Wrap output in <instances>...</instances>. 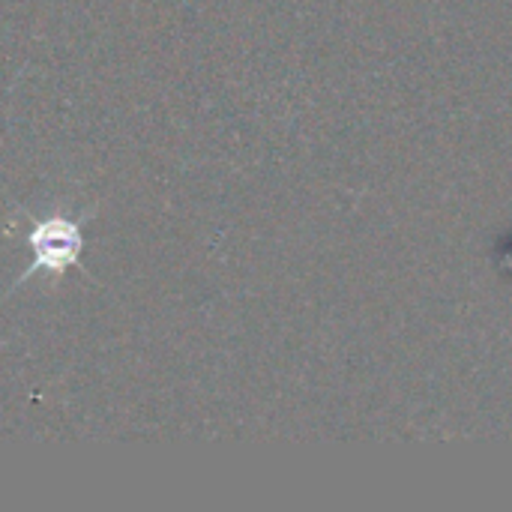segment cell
Wrapping results in <instances>:
<instances>
[{
  "mask_svg": "<svg viewBox=\"0 0 512 512\" xmlns=\"http://www.w3.org/2000/svg\"><path fill=\"white\" fill-rule=\"evenodd\" d=\"M27 243L33 249V264L21 273L18 285L27 282L30 276H36L39 270L51 273V276H63V270L78 267L81 252H84V234L81 225L63 216H51V219H39L33 222Z\"/></svg>",
  "mask_w": 512,
  "mask_h": 512,
  "instance_id": "obj_1",
  "label": "cell"
}]
</instances>
